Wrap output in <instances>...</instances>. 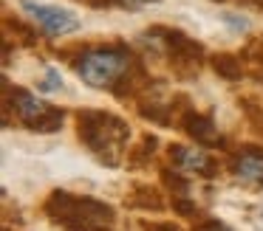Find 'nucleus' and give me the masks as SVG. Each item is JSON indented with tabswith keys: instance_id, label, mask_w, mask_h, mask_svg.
Masks as SVG:
<instances>
[{
	"instance_id": "6e6552de",
	"label": "nucleus",
	"mask_w": 263,
	"mask_h": 231,
	"mask_svg": "<svg viewBox=\"0 0 263 231\" xmlns=\"http://www.w3.org/2000/svg\"><path fill=\"white\" fill-rule=\"evenodd\" d=\"M212 68H215L221 76H227V79H240V65H238V59H232V56H227V54L215 56V59H212Z\"/></svg>"
},
{
	"instance_id": "4468645a",
	"label": "nucleus",
	"mask_w": 263,
	"mask_h": 231,
	"mask_svg": "<svg viewBox=\"0 0 263 231\" xmlns=\"http://www.w3.org/2000/svg\"><path fill=\"white\" fill-rule=\"evenodd\" d=\"M144 231H178L173 225H144Z\"/></svg>"
},
{
	"instance_id": "9d476101",
	"label": "nucleus",
	"mask_w": 263,
	"mask_h": 231,
	"mask_svg": "<svg viewBox=\"0 0 263 231\" xmlns=\"http://www.w3.org/2000/svg\"><path fill=\"white\" fill-rule=\"evenodd\" d=\"M60 85H63V79H60V73L57 71H48L46 73V82H40V90H60Z\"/></svg>"
},
{
	"instance_id": "ddd939ff",
	"label": "nucleus",
	"mask_w": 263,
	"mask_h": 231,
	"mask_svg": "<svg viewBox=\"0 0 263 231\" xmlns=\"http://www.w3.org/2000/svg\"><path fill=\"white\" fill-rule=\"evenodd\" d=\"M198 231H229V228H223V225H218V223H206V225H201Z\"/></svg>"
},
{
	"instance_id": "f8f14e48",
	"label": "nucleus",
	"mask_w": 263,
	"mask_h": 231,
	"mask_svg": "<svg viewBox=\"0 0 263 231\" xmlns=\"http://www.w3.org/2000/svg\"><path fill=\"white\" fill-rule=\"evenodd\" d=\"M223 20H227L229 26H235V28H249V23H246V20H235V17H229V14H223Z\"/></svg>"
},
{
	"instance_id": "9b49d317",
	"label": "nucleus",
	"mask_w": 263,
	"mask_h": 231,
	"mask_svg": "<svg viewBox=\"0 0 263 231\" xmlns=\"http://www.w3.org/2000/svg\"><path fill=\"white\" fill-rule=\"evenodd\" d=\"M122 6H127V9H139V6H147V3H156V0H119Z\"/></svg>"
},
{
	"instance_id": "39448f33",
	"label": "nucleus",
	"mask_w": 263,
	"mask_h": 231,
	"mask_svg": "<svg viewBox=\"0 0 263 231\" xmlns=\"http://www.w3.org/2000/svg\"><path fill=\"white\" fill-rule=\"evenodd\" d=\"M14 110H17V116H20V121H26V124H31V130L37 127V124L43 121V118L51 113V107L46 104V101H40L37 96H31V93H26V90H14Z\"/></svg>"
},
{
	"instance_id": "20e7f679",
	"label": "nucleus",
	"mask_w": 263,
	"mask_h": 231,
	"mask_svg": "<svg viewBox=\"0 0 263 231\" xmlns=\"http://www.w3.org/2000/svg\"><path fill=\"white\" fill-rule=\"evenodd\" d=\"M232 172L235 178L246 180V183L263 186V152L257 150H243L232 158Z\"/></svg>"
},
{
	"instance_id": "f03ea898",
	"label": "nucleus",
	"mask_w": 263,
	"mask_h": 231,
	"mask_svg": "<svg viewBox=\"0 0 263 231\" xmlns=\"http://www.w3.org/2000/svg\"><path fill=\"white\" fill-rule=\"evenodd\" d=\"M130 68V54L122 48H97L88 51L82 62L77 65L80 76L91 88H110L116 79H122Z\"/></svg>"
},
{
	"instance_id": "1a4fd4ad",
	"label": "nucleus",
	"mask_w": 263,
	"mask_h": 231,
	"mask_svg": "<svg viewBox=\"0 0 263 231\" xmlns=\"http://www.w3.org/2000/svg\"><path fill=\"white\" fill-rule=\"evenodd\" d=\"M60 124H63V113H60V110H54V107H51V113H48V116L43 118V121L37 124L34 130H40V133H54V130H57Z\"/></svg>"
},
{
	"instance_id": "7ed1b4c3",
	"label": "nucleus",
	"mask_w": 263,
	"mask_h": 231,
	"mask_svg": "<svg viewBox=\"0 0 263 231\" xmlns=\"http://www.w3.org/2000/svg\"><path fill=\"white\" fill-rule=\"evenodd\" d=\"M23 11H29L37 23L43 26V31L54 34V37H63V34H71L80 28V17L68 9H57V6H43L34 3V0H20Z\"/></svg>"
},
{
	"instance_id": "f257e3e1",
	"label": "nucleus",
	"mask_w": 263,
	"mask_h": 231,
	"mask_svg": "<svg viewBox=\"0 0 263 231\" xmlns=\"http://www.w3.org/2000/svg\"><path fill=\"white\" fill-rule=\"evenodd\" d=\"M80 138L114 166L119 161L122 144L127 138V127L122 118L108 116V113H80Z\"/></svg>"
},
{
	"instance_id": "0eeeda50",
	"label": "nucleus",
	"mask_w": 263,
	"mask_h": 231,
	"mask_svg": "<svg viewBox=\"0 0 263 231\" xmlns=\"http://www.w3.org/2000/svg\"><path fill=\"white\" fill-rule=\"evenodd\" d=\"M184 124H187V133L193 135L195 141H201V144H215L218 141V130H215V124H212L210 118L193 116V113H190V116L184 118Z\"/></svg>"
},
{
	"instance_id": "423d86ee",
	"label": "nucleus",
	"mask_w": 263,
	"mask_h": 231,
	"mask_svg": "<svg viewBox=\"0 0 263 231\" xmlns=\"http://www.w3.org/2000/svg\"><path fill=\"white\" fill-rule=\"evenodd\" d=\"M170 158L176 166L187 169V172H201V175H212V161L206 158L204 150H193V146H170Z\"/></svg>"
}]
</instances>
